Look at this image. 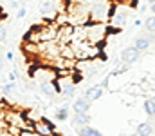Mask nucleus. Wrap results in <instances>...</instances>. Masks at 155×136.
<instances>
[{
    "instance_id": "2",
    "label": "nucleus",
    "mask_w": 155,
    "mask_h": 136,
    "mask_svg": "<svg viewBox=\"0 0 155 136\" xmlns=\"http://www.w3.org/2000/svg\"><path fill=\"white\" fill-rule=\"evenodd\" d=\"M31 78L40 82V84H43V82H56L58 80V75H56V69L52 65L38 64V65H35L31 69Z\"/></svg>"
},
{
    "instance_id": "17",
    "label": "nucleus",
    "mask_w": 155,
    "mask_h": 136,
    "mask_svg": "<svg viewBox=\"0 0 155 136\" xmlns=\"http://www.w3.org/2000/svg\"><path fill=\"white\" fill-rule=\"evenodd\" d=\"M5 133H7V122L0 118V136H5Z\"/></svg>"
},
{
    "instance_id": "8",
    "label": "nucleus",
    "mask_w": 155,
    "mask_h": 136,
    "mask_svg": "<svg viewBox=\"0 0 155 136\" xmlns=\"http://www.w3.org/2000/svg\"><path fill=\"white\" fill-rule=\"evenodd\" d=\"M103 91H105V89H103L101 85H94V87H90V89L87 91L83 96H85V98L92 103V102H96V100H99V98L103 96Z\"/></svg>"
},
{
    "instance_id": "7",
    "label": "nucleus",
    "mask_w": 155,
    "mask_h": 136,
    "mask_svg": "<svg viewBox=\"0 0 155 136\" xmlns=\"http://www.w3.org/2000/svg\"><path fill=\"white\" fill-rule=\"evenodd\" d=\"M152 42H153V35H152V33H148L146 37H137V38H135V44H134V47L141 53V51L148 49Z\"/></svg>"
},
{
    "instance_id": "14",
    "label": "nucleus",
    "mask_w": 155,
    "mask_h": 136,
    "mask_svg": "<svg viewBox=\"0 0 155 136\" xmlns=\"http://www.w3.org/2000/svg\"><path fill=\"white\" fill-rule=\"evenodd\" d=\"M144 111L148 116H155V98H146L144 100Z\"/></svg>"
},
{
    "instance_id": "20",
    "label": "nucleus",
    "mask_w": 155,
    "mask_h": 136,
    "mask_svg": "<svg viewBox=\"0 0 155 136\" xmlns=\"http://www.w3.org/2000/svg\"><path fill=\"white\" fill-rule=\"evenodd\" d=\"M16 75H18L16 71H11V73H9V82H15V80H16Z\"/></svg>"
},
{
    "instance_id": "27",
    "label": "nucleus",
    "mask_w": 155,
    "mask_h": 136,
    "mask_svg": "<svg viewBox=\"0 0 155 136\" xmlns=\"http://www.w3.org/2000/svg\"><path fill=\"white\" fill-rule=\"evenodd\" d=\"M56 136H60V134H56Z\"/></svg>"
},
{
    "instance_id": "15",
    "label": "nucleus",
    "mask_w": 155,
    "mask_h": 136,
    "mask_svg": "<svg viewBox=\"0 0 155 136\" xmlns=\"http://www.w3.org/2000/svg\"><path fill=\"white\" fill-rule=\"evenodd\" d=\"M144 27H146V31H148V33H152V35H153V33H155V15H152V16H148V18H146Z\"/></svg>"
},
{
    "instance_id": "5",
    "label": "nucleus",
    "mask_w": 155,
    "mask_h": 136,
    "mask_svg": "<svg viewBox=\"0 0 155 136\" xmlns=\"http://www.w3.org/2000/svg\"><path fill=\"white\" fill-rule=\"evenodd\" d=\"M137 58H139V51H137L134 45L124 47V49L121 51V60H123L124 64H134V62H137Z\"/></svg>"
},
{
    "instance_id": "26",
    "label": "nucleus",
    "mask_w": 155,
    "mask_h": 136,
    "mask_svg": "<svg viewBox=\"0 0 155 136\" xmlns=\"http://www.w3.org/2000/svg\"><path fill=\"white\" fill-rule=\"evenodd\" d=\"M0 94H2V87H0Z\"/></svg>"
},
{
    "instance_id": "13",
    "label": "nucleus",
    "mask_w": 155,
    "mask_h": 136,
    "mask_svg": "<svg viewBox=\"0 0 155 136\" xmlns=\"http://www.w3.org/2000/svg\"><path fill=\"white\" fill-rule=\"evenodd\" d=\"M54 116H56V120H60V122H65V120L69 118V105L65 103V105L58 107V109H56V113H54Z\"/></svg>"
},
{
    "instance_id": "1",
    "label": "nucleus",
    "mask_w": 155,
    "mask_h": 136,
    "mask_svg": "<svg viewBox=\"0 0 155 136\" xmlns=\"http://www.w3.org/2000/svg\"><path fill=\"white\" fill-rule=\"evenodd\" d=\"M110 33L108 22H88L85 24V40L90 45H101L107 35Z\"/></svg>"
},
{
    "instance_id": "9",
    "label": "nucleus",
    "mask_w": 155,
    "mask_h": 136,
    "mask_svg": "<svg viewBox=\"0 0 155 136\" xmlns=\"http://www.w3.org/2000/svg\"><path fill=\"white\" fill-rule=\"evenodd\" d=\"M72 109H74V113H88V109H90V102H88L85 96L76 98V100H74Z\"/></svg>"
},
{
    "instance_id": "3",
    "label": "nucleus",
    "mask_w": 155,
    "mask_h": 136,
    "mask_svg": "<svg viewBox=\"0 0 155 136\" xmlns=\"http://www.w3.org/2000/svg\"><path fill=\"white\" fill-rule=\"evenodd\" d=\"M33 131H36L40 136H54L56 127H54V124L51 120H47L45 116H41L38 122L33 124Z\"/></svg>"
},
{
    "instance_id": "21",
    "label": "nucleus",
    "mask_w": 155,
    "mask_h": 136,
    "mask_svg": "<svg viewBox=\"0 0 155 136\" xmlns=\"http://www.w3.org/2000/svg\"><path fill=\"white\" fill-rule=\"evenodd\" d=\"M5 58H7V60L11 62V60L15 58V54H13V51H7V53H5Z\"/></svg>"
},
{
    "instance_id": "24",
    "label": "nucleus",
    "mask_w": 155,
    "mask_h": 136,
    "mask_svg": "<svg viewBox=\"0 0 155 136\" xmlns=\"http://www.w3.org/2000/svg\"><path fill=\"white\" fill-rule=\"evenodd\" d=\"M148 2H150V5H152V4H155V0H148Z\"/></svg>"
},
{
    "instance_id": "18",
    "label": "nucleus",
    "mask_w": 155,
    "mask_h": 136,
    "mask_svg": "<svg viewBox=\"0 0 155 136\" xmlns=\"http://www.w3.org/2000/svg\"><path fill=\"white\" fill-rule=\"evenodd\" d=\"M123 71H124V64H123V65H119L117 69H114V71H112V73H110L108 76H117V75H121Z\"/></svg>"
},
{
    "instance_id": "6",
    "label": "nucleus",
    "mask_w": 155,
    "mask_h": 136,
    "mask_svg": "<svg viewBox=\"0 0 155 136\" xmlns=\"http://www.w3.org/2000/svg\"><path fill=\"white\" fill-rule=\"evenodd\" d=\"M72 127L78 129V127H83V125H90V116H88V113H74V116H72Z\"/></svg>"
},
{
    "instance_id": "25",
    "label": "nucleus",
    "mask_w": 155,
    "mask_h": 136,
    "mask_svg": "<svg viewBox=\"0 0 155 136\" xmlns=\"http://www.w3.org/2000/svg\"><path fill=\"white\" fill-rule=\"evenodd\" d=\"M132 136H139V134H137V133H135V134H132Z\"/></svg>"
},
{
    "instance_id": "16",
    "label": "nucleus",
    "mask_w": 155,
    "mask_h": 136,
    "mask_svg": "<svg viewBox=\"0 0 155 136\" xmlns=\"http://www.w3.org/2000/svg\"><path fill=\"white\" fill-rule=\"evenodd\" d=\"M2 94H4V96H11V94H15V84L11 82V84L2 85Z\"/></svg>"
},
{
    "instance_id": "19",
    "label": "nucleus",
    "mask_w": 155,
    "mask_h": 136,
    "mask_svg": "<svg viewBox=\"0 0 155 136\" xmlns=\"http://www.w3.org/2000/svg\"><path fill=\"white\" fill-rule=\"evenodd\" d=\"M16 16H18V18H24V16H25V7H20V9H18V15H16Z\"/></svg>"
},
{
    "instance_id": "23",
    "label": "nucleus",
    "mask_w": 155,
    "mask_h": 136,
    "mask_svg": "<svg viewBox=\"0 0 155 136\" xmlns=\"http://www.w3.org/2000/svg\"><path fill=\"white\" fill-rule=\"evenodd\" d=\"M150 9H152V13L155 15V4H152V5H150Z\"/></svg>"
},
{
    "instance_id": "22",
    "label": "nucleus",
    "mask_w": 155,
    "mask_h": 136,
    "mask_svg": "<svg viewBox=\"0 0 155 136\" xmlns=\"http://www.w3.org/2000/svg\"><path fill=\"white\" fill-rule=\"evenodd\" d=\"M116 2H119V4H124V5H126V4H134V0H116Z\"/></svg>"
},
{
    "instance_id": "12",
    "label": "nucleus",
    "mask_w": 155,
    "mask_h": 136,
    "mask_svg": "<svg viewBox=\"0 0 155 136\" xmlns=\"http://www.w3.org/2000/svg\"><path fill=\"white\" fill-rule=\"evenodd\" d=\"M152 133H153V125L152 124L143 122V124L137 125V134L139 136H152Z\"/></svg>"
},
{
    "instance_id": "4",
    "label": "nucleus",
    "mask_w": 155,
    "mask_h": 136,
    "mask_svg": "<svg viewBox=\"0 0 155 136\" xmlns=\"http://www.w3.org/2000/svg\"><path fill=\"white\" fill-rule=\"evenodd\" d=\"M40 15L43 16L45 22H54L58 11H56V5H54V0H45L40 7Z\"/></svg>"
},
{
    "instance_id": "11",
    "label": "nucleus",
    "mask_w": 155,
    "mask_h": 136,
    "mask_svg": "<svg viewBox=\"0 0 155 136\" xmlns=\"http://www.w3.org/2000/svg\"><path fill=\"white\" fill-rule=\"evenodd\" d=\"M78 136H103L97 129L90 127V125H83V127H78Z\"/></svg>"
},
{
    "instance_id": "10",
    "label": "nucleus",
    "mask_w": 155,
    "mask_h": 136,
    "mask_svg": "<svg viewBox=\"0 0 155 136\" xmlns=\"http://www.w3.org/2000/svg\"><path fill=\"white\" fill-rule=\"evenodd\" d=\"M40 91L47 96V98H52L58 89H56V82H43V84H40Z\"/></svg>"
}]
</instances>
